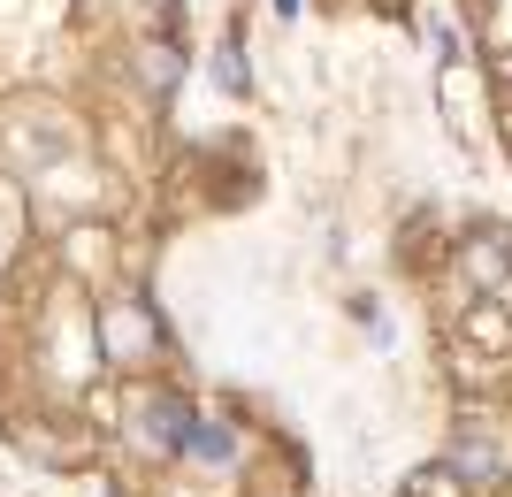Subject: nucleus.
I'll return each mask as SVG.
<instances>
[{
  "mask_svg": "<svg viewBox=\"0 0 512 497\" xmlns=\"http://www.w3.org/2000/svg\"><path fill=\"white\" fill-rule=\"evenodd\" d=\"M459 345L512 360V306H505V299H474V306H459Z\"/></svg>",
  "mask_w": 512,
  "mask_h": 497,
  "instance_id": "obj_1",
  "label": "nucleus"
},
{
  "mask_svg": "<svg viewBox=\"0 0 512 497\" xmlns=\"http://www.w3.org/2000/svg\"><path fill=\"white\" fill-rule=\"evenodd\" d=\"M451 467H459V482H497V475H505L490 429H467V436H459V444H451Z\"/></svg>",
  "mask_w": 512,
  "mask_h": 497,
  "instance_id": "obj_2",
  "label": "nucleus"
},
{
  "mask_svg": "<svg viewBox=\"0 0 512 497\" xmlns=\"http://www.w3.org/2000/svg\"><path fill=\"white\" fill-rule=\"evenodd\" d=\"M138 421H146L138 436H146V444H161V452H184V436H192V421H184V406H176V398H153Z\"/></svg>",
  "mask_w": 512,
  "mask_h": 497,
  "instance_id": "obj_3",
  "label": "nucleus"
},
{
  "mask_svg": "<svg viewBox=\"0 0 512 497\" xmlns=\"http://www.w3.org/2000/svg\"><path fill=\"white\" fill-rule=\"evenodd\" d=\"M505 268H512V238L482 230V238L467 245V276H474V283H490V291H497V283H505Z\"/></svg>",
  "mask_w": 512,
  "mask_h": 497,
  "instance_id": "obj_4",
  "label": "nucleus"
},
{
  "mask_svg": "<svg viewBox=\"0 0 512 497\" xmlns=\"http://www.w3.org/2000/svg\"><path fill=\"white\" fill-rule=\"evenodd\" d=\"M444 108H451V123H474V115H482V92H474V77L459 62L444 69Z\"/></svg>",
  "mask_w": 512,
  "mask_h": 497,
  "instance_id": "obj_5",
  "label": "nucleus"
},
{
  "mask_svg": "<svg viewBox=\"0 0 512 497\" xmlns=\"http://www.w3.org/2000/svg\"><path fill=\"white\" fill-rule=\"evenodd\" d=\"M413 497H459V467H421V475H413Z\"/></svg>",
  "mask_w": 512,
  "mask_h": 497,
  "instance_id": "obj_6",
  "label": "nucleus"
},
{
  "mask_svg": "<svg viewBox=\"0 0 512 497\" xmlns=\"http://www.w3.org/2000/svg\"><path fill=\"white\" fill-rule=\"evenodd\" d=\"M184 452H199V459H222V452H230V436L214 429V421H192V436H184Z\"/></svg>",
  "mask_w": 512,
  "mask_h": 497,
  "instance_id": "obj_7",
  "label": "nucleus"
},
{
  "mask_svg": "<svg viewBox=\"0 0 512 497\" xmlns=\"http://www.w3.org/2000/svg\"><path fill=\"white\" fill-rule=\"evenodd\" d=\"M146 77H153V92L176 85V46H153V54H146Z\"/></svg>",
  "mask_w": 512,
  "mask_h": 497,
  "instance_id": "obj_8",
  "label": "nucleus"
},
{
  "mask_svg": "<svg viewBox=\"0 0 512 497\" xmlns=\"http://www.w3.org/2000/svg\"><path fill=\"white\" fill-rule=\"evenodd\" d=\"M153 8H176V0H153Z\"/></svg>",
  "mask_w": 512,
  "mask_h": 497,
  "instance_id": "obj_9",
  "label": "nucleus"
}]
</instances>
